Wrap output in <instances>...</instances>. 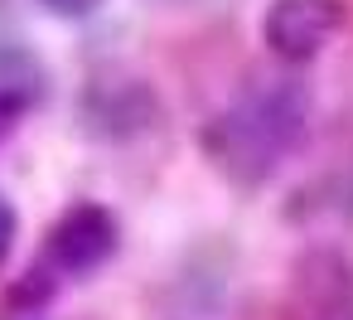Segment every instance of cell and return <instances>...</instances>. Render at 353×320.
Listing matches in <instances>:
<instances>
[{
  "label": "cell",
  "mask_w": 353,
  "mask_h": 320,
  "mask_svg": "<svg viewBox=\"0 0 353 320\" xmlns=\"http://www.w3.org/2000/svg\"><path fill=\"white\" fill-rule=\"evenodd\" d=\"M305 126H310V88L300 78H261L203 122L199 151L228 185L256 189L300 146Z\"/></svg>",
  "instance_id": "6da1fadb"
},
{
  "label": "cell",
  "mask_w": 353,
  "mask_h": 320,
  "mask_svg": "<svg viewBox=\"0 0 353 320\" xmlns=\"http://www.w3.org/2000/svg\"><path fill=\"white\" fill-rule=\"evenodd\" d=\"M160 117H165L160 93L141 73H97V78H88L83 97H78V126H83V136H92L102 146L141 141L160 126Z\"/></svg>",
  "instance_id": "7a4b0ae2"
},
{
  "label": "cell",
  "mask_w": 353,
  "mask_h": 320,
  "mask_svg": "<svg viewBox=\"0 0 353 320\" xmlns=\"http://www.w3.org/2000/svg\"><path fill=\"white\" fill-rule=\"evenodd\" d=\"M117 252H121V218H117L107 204H97V199L68 204V209L54 218L49 238H44V257H49V267L63 272V276H92V272H102Z\"/></svg>",
  "instance_id": "3957f363"
},
{
  "label": "cell",
  "mask_w": 353,
  "mask_h": 320,
  "mask_svg": "<svg viewBox=\"0 0 353 320\" xmlns=\"http://www.w3.org/2000/svg\"><path fill=\"white\" fill-rule=\"evenodd\" d=\"M348 20V0H271L261 10V44L281 64H310Z\"/></svg>",
  "instance_id": "277c9868"
},
{
  "label": "cell",
  "mask_w": 353,
  "mask_h": 320,
  "mask_svg": "<svg viewBox=\"0 0 353 320\" xmlns=\"http://www.w3.org/2000/svg\"><path fill=\"white\" fill-rule=\"evenodd\" d=\"M228 281H232V272H228L223 257L194 252V257L174 272V281H170V291H165V296H170V320H213V315L223 310Z\"/></svg>",
  "instance_id": "5b68a950"
},
{
  "label": "cell",
  "mask_w": 353,
  "mask_h": 320,
  "mask_svg": "<svg viewBox=\"0 0 353 320\" xmlns=\"http://www.w3.org/2000/svg\"><path fill=\"white\" fill-rule=\"evenodd\" d=\"M49 97V68L25 44H0V117H20Z\"/></svg>",
  "instance_id": "8992f818"
},
{
  "label": "cell",
  "mask_w": 353,
  "mask_h": 320,
  "mask_svg": "<svg viewBox=\"0 0 353 320\" xmlns=\"http://www.w3.org/2000/svg\"><path fill=\"white\" fill-rule=\"evenodd\" d=\"M295 281H300V296L314 310L339 315L353 301V267L339 252H310V257H300L295 262Z\"/></svg>",
  "instance_id": "52a82bcc"
},
{
  "label": "cell",
  "mask_w": 353,
  "mask_h": 320,
  "mask_svg": "<svg viewBox=\"0 0 353 320\" xmlns=\"http://www.w3.org/2000/svg\"><path fill=\"white\" fill-rule=\"evenodd\" d=\"M49 296H54L49 267H30V272L10 286V310H15V315H34L39 305H49Z\"/></svg>",
  "instance_id": "ba28073f"
},
{
  "label": "cell",
  "mask_w": 353,
  "mask_h": 320,
  "mask_svg": "<svg viewBox=\"0 0 353 320\" xmlns=\"http://www.w3.org/2000/svg\"><path fill=\"white\" fill-rule=\"evenodd\" d=\"M15 238H20V214H15V204L0 194V267L10 262V252H15Z\"/></svg>",
  "instance_id": "9c48e42d"
},
{
  "label": "cell",
  "mask_w": 353,
  "mask_h": 320,
  "mask_svg": "<svg viewBox=\"0 0 353 320\" xmlns=\"http://www.w3.org/2000/svg\"><path fill=\"white\" fill-rule=\"evenodd\" d=\"M39 6L54 15V20H88V15H97L107 0H39Z\"/></svg>",
  "instance_id": "30bf717a"
},
{
  "label": "cell",
  "mask_w": 353,
  "mask_h": 320,
  "mask_svg": "<svg viewBox=\"0 0 353 320\" xmlns=\"http://www.w3.org/2000/svg\"><path fill=\"white\" fill-rule=\"evenodd\" d=\"M10 126H15V122H10V117H0V136H6V131H10Z\"/></svg>",
  "instance_id": "8fae6325"
},
{
  "label": "cell",
  "mask_w": 353,
  "mask_h": 320,
  "mask_svg": "<svg viewBox=\"0 0 353 320\" xmlns=\"http://www.w3.org/2000/svg\"><path fill=\"white\" fill-rule=\"evenodd\" d=\"M174 6H199V0H174Z\"/></svg>",
  "instance_id": "7c38bea8"
}]
</instances>
